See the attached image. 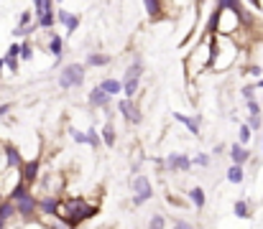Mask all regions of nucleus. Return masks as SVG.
Returning <instances> with one entry per match:
<instances>
[{
	"label": "nucleus",
	"mask_w": 263,
	"mask_h": 229,
	"mask_svg": "<svg viewBox=\"0 0 263 229\" xmlns=\"http://www.w3.org/2000/svg\"><path fill=\"white\" fill-rule=\"evenodd\" d=\"M159 165L164 171H169V173H189L194 163H192V158L186 153H169L164 160H159Z\"/></svg>",
	"instance_id": "9b49d317"
},
{
	"label": "nucleus",
	"mask_w": 263,
	"mask_h": 229,
	"mask_svg": "<svg viewBox=\"0 0 263 229\" xmlns=\"http://www.w3.org/2000/svg\"><path fill=\"white\" fill-rule=\"evenodd\" d=\"M112 59L107 56V54H102V51H89L85 54V67L87 69H102V67H107Z\"/></svg>",
	"instance_id": "aec40b11"
},
{
	"label": "nucleus",
	"mask_w": 263,
	"mask_h": 229,
	"mask_svg": "<svg viewBox=\"0 0 263 229\" xmlns=\"http://www.w3.org/2000/svg\"><path fill=\"white\" fill-rule=\"evenodd\" d=\"M240 54V46L233 38L215 36L212 38V72H228Z\"/></svg>",
	"instance_id": "7ed1b4c3"
},
{
	"label": "nucleus",
	"mask_w": 263,
	"mask_h": 229,
	"mask_svg": "<svg viewBox=\"0 0 263 229\" xmlns=\"http://www.w3.org/2000/svg\"><path fill=\"white\" fill-rule=\"evenodd\" d=\"M186 201H189L197 212H202V209L207 206V191H204L202 186H192V189H186Z\"/></svg>",
	"instance_id": "a211bd4d"
},
{
	"label": "nucleus",
	"mask_w": 263,
	"mask_h": 229,
	"mask_svg": "<svg viewBox=\"0 0 263 229\" xmlns=\"http://www.w3.org/2000/svg\"><path fill=\"white\" fill-rule=\"evenodd\" d=\"M130 191H133V199H130L133 206H143L146 201L154 199V183L146 173H136L130 178Z\"/></svg>",
	"instance_id": "423d86ee"
},
{
	"label": "nucleus",
	"mask_w": 263,
	"mask_h": 229,
	"mask_svg": "<svg viewBox=\"0 0 263 229\" xmlns=\"http://www.w3.org/2000/svg\"><path fill=\"white\" fill-rule=\"evenodd\" d=\"M26 163L23 151L10 143V140H3V171H21V165Z\"/></svg>",
	"instance_id": "9d476101"
},
{
	"label": "nucleus",
	"mask_w": 263,
	"mask_h": 229,
	"mask_svg": "<svg viewBox=\"0 0 263 229\" xmlns=\"http://www.w3.org/2000/svg\"><path fill=\"white\" fill-rule=\"evenodd\" d=\"M57 23H59V26L67 31V36H72V33H77V28H80L82 18H80V13H74V10L57 8Z\"/></svg>",
	"instance_id": "f8f14e48"
},
{
	"label": "nucleus",
	"mask_w": 263,
	"mask_h": 229,
	"mask_svg": "<svg viewBox=\"0 0 263 229\" xmlns=\"http://www.w3.org/2000/svg\"><path fill=\"white\" fill-rule=\"evenodd\" d=\"M31 23H36V15H33V8H23L18 13V28H28Z\"/></svg>",
	"instance_id": "393cba45"
},
{
	"label": "nucleus",
	"mask_w": 263,
	"mask_h": 229,
	"mask_svg": "<svg viewBox=\"0 0 263 229\" xmlns=\"http://www.w3.org/2000/svg\"><path fill=\"white\" fill-rule=\"evenodd\" d=\"M87 145L92 148V151H100L102 148V138H100V130L97 128H87Z\"/></svg>",
	"instance_id": "bb28decb"
},
{
	"label": "nucleus",
	"mask_w": 263,
	"mask_h": 229,
	"mask_svg": "<svg viewBox=\"0 0 263 229\" xmlns=\"http://www.w3.org/2000/svg\"><path fill=\"white\" fill-rule=\"evenodd\" d=\"M146 229H166V217H164V214H154V217L148 219V227Z\"/></svg>",
	"instance_id": "2f4dec72"
},
{
	"label": "nucleus",
	"mask_w": 263,
	"mask_h": 229,
	"mask_svg": "<svg viewBox=\"0 0 263 229\" xmlns=\"http://www.w3.org/2000/svg\"><path fill=\"white\" fill-rule=\"evenodd\" d=\"M261 151H263V143H261Z\"/></svg>",
	"instance_id": "49530a36"
},
{
	"label": "nucleus",
	"mask_w": 263,
	"mask_h": 229,
	"mask_svg": "<svg viewBox=\"0 0 263 229\" xmlns=\"http://www.w3.org/2000/svg\"><path fill=\"white\" fill-rule=\"evenodd\" d=\"M57 13V3L54 0H36L33 3V15H36V20H41V18H46V15H54Z\"/></svg>",
	"instance_id": "412c9836"
},
{
	"label": "nucleus",
	"mask_w": 263,
	"mask_h": 229,
	"mask_svg": "<svg viewBox=\"0 0 263 229\" xmlns=\"http://www.w3.org/2000/svg\"><path fill=\"white\" fill-rule=\"evenodd\" d=\"M228 181H230V183H243V181H246V171H243L240 165H230V168H228Z\"/></svg>",
	"instance_id": "a878e982"
},
{
	"label": "nucleus",
	"mask_w": 263,
	"mask_h": 229,
	"mask_svg": "<svg viewBox=\"0 0 263 229\" xmlns=\"http://www.w3.org/2000/svg\"><path fill=\"white\" fill-rule=\"evenodd\" d=\"M100 89L115 99V94H123V81H120V79H115V76H105V79L100 81Z\"/></svg>",
	"instance_id": "5701e85b"
},
{
	"label": "nucleus",
	"mask_w": 263,
	"mask_h": 229,
	"mask_svg": "<svg viewBox=\"0 0 263 229\" xmlns=\"http://www.w3.org/2000/svg\"><path fill=\"white\" fill-rule=\"evenodd\" d=\"M100 138H102V145H105V148H115V145H118V133H115V125L105 120V125L100 128Z\"/></svg>",
	"instance_id": "4be33fe9"
},
{
	"label": "nucleus",
	"mask_w": 263,
	"mask_h": 229,
	"mask_svg": "<svg viewBox=\"0 0 263 229\" xmlns=\"http://www.w3.org/2000/svg\"><path fill=\"white\" fill-rule=\"evenodd\" d=\"M166 10H169V5L164 0H143V13L148 15V20L166 18Z\"/></svg>",
	"instance_id": "f3484780"
},
{
	"label": "nucleus",
	"mask_w": 263,
	"mask_h": 229,
	"mask_svg": "<svg viewBox=\"0 0 263 229\" xmlns=\"http://www.w3.org/2000/svg\"><path fill=\"white\" fill-rule=\"evenodd\" d=\"M251 138H253V130H251V128H248V125L243 122V125L238 128V143L248 148V143H251Z\"/></svg>",
	"instance_id": "c756f323"
},
{
	"label": "nucleus",
	"mask_w": 263,
	"mask_h": 229,
	"mask_svg": "<svg viewBox=\"0 0 263 229\" xmlns=\"http://www.w3.org/2000/svg\"><path fill=\"white\" fill-rule=\"evenodd\" d=\"M15 212H18V219L21 224H31V222H39V196L33 191H28L21 201H15Z\"/></svg>",
	"instance_id": "6e6552de"
},
{
	"label": "nucleus",
	"mask_w": 263,
	"mask_h": 229,
	"mask_svg": "<svg viewBox=\"0 0 263 229\" xmlns=\"http://www.w3.org/2000/svg\"><path fill=\"white\" fill-rule=\"evenodd\" d=\"M64 196H39V219H54Z\"/></svg>",
	"instance_id": "ddd939ff"
},
{
	"label": "nucleus",
	"mask_w": 263,
	"mask_h": 229,
	"mask_svg": "<svg viewBox=\"0 0 263 229\" xmlns=\"http://www.w3.org/2000/svg\"><path fill=\"white\" fill-rule=\"evenodd\" d=\"M240 94H243L246 102H251V99H256V87H253V84H246V87L240 89Z\"/></svg>",
	"instance_id": "c9c22d12"
},
{
	"label": "nucleus",
	"mask_w": 263,
	"mask_h": 229,
	"mask_svg": "<svg viewBox=\"0 0 263 229\" xmlns=\"http://www.w3.org/2000/svg\"><path fill=\"white\" fill-rule=\"evenodd\" d=\"M87 105L92 110H102V112H107L110 107H112V97L110 94H105L102 89H100V84L97 87H92L87 92Z\"/></svg>",
	"instance_id": "4468645a"
},
{
	"label": "nucleus",
	"mask_w": 263,
	"mask_h": 229,
	"mask_svg": "<svg viewBox=\"0 0 263 229\" xmlns=\"http://www.w3.org/2000/svg\"><path fill=\"white\" fill-rule=\"evenodd\" d=\"M3 69H5V61H3V56H0V74H3Z\"/></svg>",
	"instance_id": "c03bdc74"
},
{
	"label": "nucleus",
	"mask_w": 263,
	"mask_h": 229,
	"mask_svg": "<svg viewBox=\"0 0 263 229\" xmlns=\"http://www.w3.org/2000/svg\"><path fill=\"white\" fill-rule=\"evenodd\" d=\"M3 61H5V69H8L10 74H18V72H21V59H8V56H3Z\"/></svg>",
	"instance_id": "72a5a7b5"
},
{
	"label": "nucleus",
	"mask_w": 263,
	"mask_h": 229,
	"mask_svg": "<svg viewBox=\"0 0 263 229\" xmlns=\"http://www.w3.org/2000/svg\"><path fill=\"white\" fill-rule=\"evenodd\" d=\"M10 110H13V102H3V105H0V120H3Z\"/></svg>",
	"instance_id": "ea45409f"
},
{
	"label": "nucleus",
	"mask_w": 263,
	"mask_h": 229,
	"mask_svg": "<svg viewBox=\"0 0 263 229\" xmlns=\"http://www.w3.org/2000/svg\"><path fill=\"white\" fill-rule=\"evenodd\" d=\"M246 74L256 76V81H258V79H261V74H263V69L258 67V64H248V67H246Z\"/></svg>",
	"instance_id": "e433bc0d"
},
{
	"label": "nucleus",
	"mask_w": 263,
	"mask_h": 229,
	"mask_svg": "<svg viewBox=\"0 0 263 229\" xmlns=\"http://www.w3.org/2000/svg\"><path fill=\"white\" fill-rule=\"evenodd\" d=\"M0 229H10V224H8L5 219H0Z\"/></svg>",
	"instance_id": "79ce46f5"
},
{
	"label": "nucleus",
	"mask_w": 263,
	"mask_h": 229,
	"mask_svg": "<svg viewBox=\"0 0 263 229\" xmlns=\"http://www.w3.org/2000/svg\"><path fill=\"white\" fill-rule=\"evenodd\" d=\"M85 79H87V67L80 64V61L64 64V67L59 69V76H57V81H59V87H62L64 92H67V89H80V87L85 84Z\"/></svg>",
	"instance_id": "39448f33"
},
{
	"label": "nucleus",
	"mask_w": 263,
	"mask_h": 229,
	"mask_svg": "<svg viewBox=\"0 0 263 229\" xmlns=\"http://www.w3.org/2000/svg\"><path fill=\"white\" fill-rule=\"evenodd\" d=\"M246 125H248V128L256 133V130H261V128H263V117H261V115H248V122H246Z\"/></svg>",
	"instance_id": "f704fd0d"
},
{
	"label": "nucleus",
	"mask_w": 263,
	"mask_h": 229,
	"mask_svg": "<svg viewBox=\"0 0 263 229\" xmlns=\"http://www.w3.org/2000/svg\"><path fill=\"white\" fill-rule=\"evenodd\" d=\"M41 165H44V158H41V155L26 158V163L21 165V181L33 189V186L41 181Z\"/></svg>",
	"instance_id": "1a4fd4ad"
},
{
	"label": "nucleus",
	"mask_w": 263,
	"mask_h": 229,
	"mask_svg": "<svg viewBox=\"0 0 263 229\" xmlns=\"http://www.w3.org/2000/svg\"><path fill=\"white\" fill-rule=\"evenodd\" d=\"M172 117H174L176 122H181V125L189 130V135L199 138V133H202V115H184V112H172Z\"/></svg>",
	"instance_id": "2eb2a0df"
},
{
	"label": "nucleus",
	"mask_w": 263,
	"mask_h": 229,
	"mask_svg": "<svg viewBox=\"0 0 263 229\" xmlns=\"http://www.w3.org/2000/svg\"><path fill=\"white\" fill-rule=\"evenodd\" d=\"M253 87H256V89H263V76L258 79V81H256V84H253Z\"/></svg>",
	"instance_id": "37998d69"
},
{
	"label": "nucleus",
	"mask_w": 263,
	"mask_h": 229,
	"mask_svg": "<svg viewBox=\"0 0 263 229\" xmlns=\"http://www.w3.org/2000/svg\"><path fill=\"white\" fill-rule=\"evenodd\" d=\"M143 74H146V64L141 56H133V61L125 67V74H123V94L125 99H136L138 97V89H141V81H143Z\"/></svg>",
	"instance_id": "20e7f679"
},
{
	"label": "nucleus",
	"mask_w": 263,
	"mask_h": 229,
	"mask_svg": "<svg viewBox=\"0 0 263 229\" xmlns=\"http://www.w3.org/2000/svg\"><path fill=\"white\" fill-rule=\"evenodd\" d=\"M246 107H248V115H261V105H258V99L246 102Z\"/></svg>",
	"instance_id": "58836bf2"
},
{
	"label": "nucleus",
	"mask_w": 263,
	"mask_h": 229,
	"mask_svg": "<svg viewBox=\"0 0 263 229\" xmlns=\"http://www.w3.org/2000/svg\"><path fill=\"white\" fill-rule=\"evenodd\" d=\"M115 112L123 117V122H128V125H141L143 122V107H141V102L138 99H118L115 102Z\"/></svg>",
	"instance_id": "0eeeda50"
},
{
	"label": "nucleus",
	"mask_w": 263,
	"mask_h": 229,
	"mask_svg": "<svg viewBox=\"0 0 263 229\" xmlns=\"http://www.w3.org/2000/svg\"><path fill=\"white\" fill-rule=\"evenodd\" d=\"M100 212H102V206L100 204H92L87 196H64L57 219L62 224H67L69 229H80L85 222L100 217Z\"/></svg>",
	"instance_id": "f257e3e1"
},
{
	"label": "nucleus",
	"mask_w": 263,
	"mask_h": 229,
	"mask_svg": "<svg viewBox=\"0 0 263 229\" xmlns=\"http://www.w3.org/2000/svg\"><path fill=\"white\" fill-rule=\"evenodd\" d=\"M184 72L189 74V79L212 72V38H199V44L184 59Z\"/></svg>",
	"instance_id": "f03ea898"
},
{
	"label": "nucleus",
	"mask_w": 263,
	"mask_h": 229,
	"mask_svg": "<svg viewBox=\"0 0 263 229\" xmlns=\"http://www.w3.org/2000/svg\"><path fill=\"white\" fill-rule=\"evenodd\" d=\"M67 133L72 135V140H74L77 145H87L89 143L87 140V130H77V128H72V125H69V128H67Z\"/></svg>",
	"instance_id": "c85d7f7f"
},
{
	"label": "nucleus",
	"mask_w": 263,
	"mask_h": 229,
	"mask_svg": "<svg viewBox=\"0 0 263 229\" xmlns=\"http://www.w3.org/2000/svg\"><path fill=\"white\" fill-rule=\"evenodd\" d=\"M0 178H3V171H0Z\"/></svg>",
	"instance_id": "a18cd8bd"
},
{
	"label": "nucleus",
	"mask_w": 263,
	"mask_h": 229,
	"mask_svg": "<svg viewBox=\"0 0 263 229\" xmlns=\"http://www.w3.org/2000/svg\"><path fill=\"white\" fill-rule=\"evenodd\" d=\"M192 163L199 165V168H210L212 165V155L210 153H197V155H192Z\"/></svg>",
	"instance_id": "7c9ffc66"
},
{
	"label": "nucleus",
	"mask_w": 263,
	"mask_h": 229,
	"mask_svg": "<svg viewBox=\"0 0 263 229\" xmlns=\"http://www.w3.org/2000/svg\"><path fill=\"white\" fill-rule=\"evenodd\" d=\"M172 229H197L192 222H186V219H174L172 222Z\"/></svg>",
	"instance_id": "4c0bfd02"
},
{
	"label": "nucleus",
	"mask_w": 263,
	"mask_h": 229,
	"mask_svg": "<svg viewBox=\"0 0 263 229\" xmlns=\"http://www.w3.org/2000/svg\"><path fill=\"white\" fill-rule=\"evenodd\" d=\"M46 49H49V54L54 56V64H62V56H64V36L49 31V33H46Z\"/></svg>",
	"instance_id": "dca6fc26"
},
{
	"label": "nucleus",
	"mask_w": 263,
	"mask_h": 229,
	"mask_svg": "<svg viewBox=\"0 0 263 229\" xmlns=\"http://www.w3.org/2000/svg\"><path fill=\"white\" fill-rule=\"evenodd\" d=\"M233 214H235L238 219H248V217H251V201H248V199H238V201L233 204Z\"/></svg>",
	"instance_id": "b1692460"
},
{
	"label": "nucleus",
	"mask_w": 263,
	"mask_h": 229,
	"mask_svg": "<svg viewBox=\"0 0 263 229\" xmlns=\"http://www.w3.org/2000/svg\"><path fill=\"white\" fill-rule=\"evenodd\" d=\"M18 229H46V227H44L41 222H31V224H21Z\"/></svg>",
	"instance_id": "a19ab883"
},
{
	"label": "nucleus",
	"mask_w": 263,
	"mask_h": 229,
	"mask_svg": "<svg viewBox=\"0 0 263 229\" xmlns=\"http://www.w3.org/2000/svg\"><path fill=\"white\" fill-rule=\"evenodd\" d=\"M33 41H21V61H33Z\"/></svg>",
	"instance_id": "cd10ccee"
},
{
	"label": "nucleus",
	"mask_w": 263,
	"mask_h": 229,
	"mask_svg": "<svg viewBox=\"0 0 263 229\" xmlns=\"http://www.w3.org/2000/svg\"><path fill=\"white\" fill-rule=\"evenodd\" d=\"M3 56H8V59H21V41H13V44L5 49Z\"/></svg>",
	"instance_id": "473e14b6"
},
{
	"label": "nucleus",
	"mask_w": 263,
	"mask_h": 229,
	"mask_svg": "<svg viewBox=\"0 0 263 229\" xmlns=\"http://www.w3.org/2000/svg\"><path fill=\"white\" fill-rule=\"evenodd\" d=\"M228 153H230V160H233V165H246L248 160H251V151L246 148V145H240V143H233L230 148H228Z\"/></svg>",
	"instance_id": "6ab92c4d"
}]
</instances>
